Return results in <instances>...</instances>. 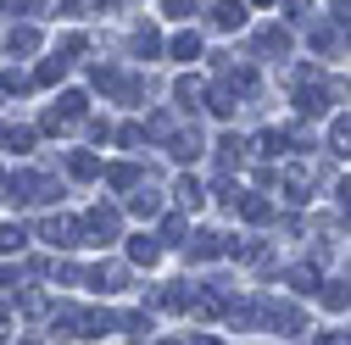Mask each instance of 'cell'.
<instances>
[{
  "label": "cell",
  "mask_w": 351,
  "mask_h": 345,
  "mask_svg": "<svg viewBox=\"0 0 351 345\" xmlns=\"http://www.w3.org/2000/svg\"><path fill=\"white\" fill-rule=\"evenodd\" d=\"M51 334L56 340H90V312L84 307H51Z\"/></svg>",
  "instance_id": "1"
},
{
  "label": "cell",
  "mask_w": 351,
  "mask_h": 345,
  "mask_svg": "<svg viewBox=\"0 0 351 345\" xmlns=\"http://www.w3.org/2000/svg\"><path fill=\"white\" fill-rule=\"evenodd\" d=\"M84 234H90V240H101V245H117V234H123L117 206H95L90 218H84Z\"/></svg>",
  "instance_id": "2"
},
{
  "label": "cell",
  "mask_w": 351,
  "mask_h": 345,
  "mask_svg": "<svg viewBox=\"0 0 351 345\" xmlns=\"http://www.w3.org/2000/svg\"><path fill=\"white\" fill-rule=\"evenodd\" d=\"M39 240H45V245H78V240H84V223H78V218H62V212H51V218L39 223Z\"/></svg>",
  "instance_id": "3"
},
{
  "label": "cell",
  "mask_w": 351,
  "mask_h": 345,
  "mask_svg": "<svg viewBox=\"0 0 351 345\" xmlns=\"http://www.w3.org/2000/svg\"><path fill=\"white\" fill-rule=\"evenodd\" d=\"M128 212H134V218H156V212H162V190L134 184V190H128Z\"/></svg>",
  "instance_id": "4"
},
{
  "label": "cell",
  "mask_w": 351,
  "mask_h": 345,
  "mask_svg": "<svg viewBox=\"0 0 351 345\" xmlns=\"http://www.w3.org/2000/svg\"><path fill=\"white\" fill-rule=\"evenodd\" d=\"M34 51H39V28L34 23H17L6 34V56H34Z\"/></svg>",
  "instance_id": "5"
},
{
  "label": "cell",
  "mask_w": 351,
  "mask_h": 345,
  "mask_svg": "<svg viewBox=\"0 0 351 345\" xmlns=\"http://www.w3.org/2000/svg\"><path fill=\"white\" fill-rule=\"evenodd\" d=\"M173 206H179V212H201V206H206V190L190 179V172H184L179 184H173Z\"/></svg>",
  "instance_id": "6"
},
{
  "label": "cell",
  "mask_w": 351,
  "mask_h": 345,
  "mask_svg": "<svg viewBox=\"0 0 351 345\" xmlns=\"http://www.w3.org/2000/svg\"><path fill=\"white\" fill-rule=\"evenodd\" d=\"M128 262L156 268V262H162V240H151V234H134V240H128Z\"/></svg>",
  "instance_id": "7"
},
{
  "label": "cell",
  "mask_w": 351,
  "mask_h": 345,
  "mask_svg": "<svg viewBox=\"0 0 351 345\" xmlns=\"http://www.w3.org/2000/svg\"><path fill=\"white\" fill-rule=\"evenodd\" d=\"M285 195L301 206V201H313V167H290L285 172Z\"/></svg>",
  "instance_id": "8"
},
{
  "label": "cell",
  "mask_w": 351,
  "mask_h": 345,
  "mask_svg": "<svg viewBox=\"0 0 351 345\" xmlns=\"http://www.w3.org/2000/svg\"><path fill=\"white\" fill-rule=\"evenodd\" d=\"M212 23L223 34H240L245 28V6H240V0H223V6H212Z\"/></svg>",
  "instance_id": "9"
},
{
  "label": "cell",
  "mask_w": 351,
  "mask_h": 345,
  "mask_svg": "<svg viewBox=\"0 0 351 345\" xmlns=\"http://www.w3.org/2000/svg\"><path fill=\"white\" fill-rule=\"evenodd\" d=\"M223 234H212V229H201L195 240H190V256H195V262H212V256H223Z\"/></svg>",
  "instance_id": "10"
},
{
  "label": "cell",
  "mask_w": 351,
  "mask_h": 345,
  "mask_svg": "<svg viewBox=\"0 0 351 345\" xmlns=\"http://www.w3.org/2000/svg\"><path fill=\"white\" fill-rule=\"evenodd\" d=\"M256 51L285 62V56H290V34H285V28H262V34H256Z\"/></svg>",
  "instance_id": "11"
},
{
  "label": "cell",
  "mask_w": 351,
  "mask_h": 345,
  "mask_svg": "<svg viewBox=\"0 0 351 345\" xmlns=\"http://www.w3.org/2000/svg\"><path fill=\"white\" fill-rule=\"evenodd\" d=\"M84 106H90V101H84L78 90H67V95H56V112H51V117L67 128V123H78V117H84Z\"/></svg>",
  "instance_id": "12"
},
{
  "label": "cell",
  "mask_w": 351,
  "mask_h": 345,
  "mask_svg": "<svg viewBox=\"0 0 351 345\" xmlns=\"http://www.w3.org/2000/svg\"><path fill=\"white\" fill-rule=\"evenodd\" d=\"M90 284H106V290H123L128 284V273H123V262H95L90 273H84Z\"/></svg>",
  "instance_id": "13"
},
{
  "label": "cell",
  "mask_w": 351,
  "mask_h": 345,
  "mask_svg": "<svg viewBox=\"0 0 351 345\" xmlns=\"http://www.w3.org/2000/svg\"><path fill=\"white\" fill-rule=\"evenodd\" d=\"M128 51H134L140 62H151V56H162V34H156V28H134V39H128Z\"/></svg>",
  "instance_id": "14"
},
{
  "label": "cell",
  "mask_w": 351,
  "mask_h": 345,
  "mask_svg": "<svg viewBox=\"0 0 351 345\" xmlns=\"http://www.w3.org/2000/svg\"><path fill=\"white\" fill-rule=\"evenodd\" d=\"M268 329H285V334H301V307H268Z\"/></svg>",
  "instance_id": "15"
},
{
  "label": "cell",
  "mask_w": 351,
  "mask_h": 345,
  "mask_svg": "<svg viewBox=\"0 0 351 345\" xmlns=\"http://www.w3.org/2000/svg\"><path fill=\"white\" fill-rule=\"evenodd\" d=\"M140 128H145V140H162V145H173V134H179V123H173L167 112H156V117H145Z\"/></svg>",
  "instance_id": "16"
},
{
  "label": "cell",
  "mask_w": 351,
  "mask_h": 345,
  "mask_svg": "<svg viewBox=\"0 0 351 345\" xmlns=\"http://www.w3.org/2000/svg\"><path fill=\"white\" fill-rule=\"evenodd\" d=\"M318 301L340 312V307H351V284H346V279H329V284H318Z\"/></svg>",
  "instance_id": "17"
},
{
  "label": "cell",
  "mask_w": 351,
  "mask_h": 345,
  "mask_svg": "<svg viewBox=\"0 0 351 345\" xmlns=\"http://www.w3.org/2000/svg\"><path fill=\"white\" fill-rule=\"evenodd\" d=\"M329 156H351V117L329 123Z\"/></svg>",
  "instance_id": "18"
},
{
  "label": "cell",
  "mask_w": 351,
  "mask_h": 345,
  "mask_svg": "<svg viewBox=\"0 0 351 345\" xmlns=\"http://www.w3.org/2000/svg\"><path fill=\"white\" fill-rule=\"evenodd\" d=\"M167 56H173V62H195V56H201V39H195L190 28H184V34H173V45H167Z\"/></svg>",
  "instance_id": "19"
},
{
  "label": "cell",
  "mask_w": 351,
  "mask_h": 345,
  "mask_svg": "<svg viewBox=\"0 0 351 345\" xmlns=\"http://www.w3.org/2000/svg\"><path fill=\"white\" fill-rule=\"evenodd\" d=\"M173 156H179V162H190V156H201V134H195V128H179V134H173V145H167Z\"/></svg>",
  "instance_id": "20"
},
{
  "label": "cell",
  "mask_w": 351,
  "mask_h": 345,
  "mask_svg": "<svg viewBox=\"0 0 351 345\" xmlns=\"http://www.w3.org/2000/svg\"><path fill=\"white\" fill-rule=\"evenodd\" d=\"M285 284H290V290H301V295H318V284H324V279H318V268H290V273H285Z\"/></svg>",
  "instance_id": "21"
},
{
  "label": "cell",
  "mask_w": 351,
  "mask_h": 345,
  "mask_svg": "<svg viewBox=\"0 0 351 345\" xmlns=\"http://www.w3.org/2000/svg\"><path fill=\"white\" fill-rule=\"evenodd\" d=\"M217 162H223V167H240V162H245V140H240V134H223V140H217Z\"/></svg>",
  "instance_id": "22"
},
{
  "label": "cell",
  "mask_w": 351,
  "mask_h": 345,
  "mask_svg": "<svg viewBox=\"0 0 351 345\" xmlns=\"http://www.w3.org/2000/svg\"><path fill=\"white\" fill-rule=\"evenodd\" d=\"M106 184H112V190H134V184H140V167H134V162L106 167Z\"/></svg>",
  "instance_id": "23"
},
{
  "label": "cell",
  "mask_w": 351,
  "mask_h": 345,
  "mask_svg": "<svg viewBox=\"0 0 351 345\" xmlns=\"http://www.w3.org/2000/svg\"><path fill=\"white\" fill-rule=\"evenodd\" d=\"M67 172H73V179H101V162H95L90 151H73V156H67Z\"/></svg>",
  "instance_id": "24"
},
{
  "label": "cell",
  "mask_w": 351,
  "mask_h": 345,
  "mask_svg": "<svg viewBox=\"0 0 351 345\" xmlns=\"http://www.w3.org/2000/svg\"><path fill=\"white\" fill-rule=\"evenodd\" d=\"M201 95H206V90H201V78H179V84H173V101L190 106V112L201 106Z\"/></svg>",
  "instance_id": "25"
},
{
  "label": "cell",
  "mask_w": 351,
  "mask_h": 345,
  "mask_svg": "<svg viewBox=\"0 0 351 345\" xmlns=\"http://www.w3.org/2000/svg\"><path fill=\"white\" fill-rule=\"evenodd\" d=\"M285 145H290V140L279 134V128H262V134L251 140V151H262V156H285Z\"/></svg>",
  "instance_id": "26"
},
{
  "label": "cell",
  "mask_w": 351,
  "mask_h": 345,
  "mask_svg": "<svg viewBox=\"0 0 351 345\" xmlns=\"http://www.w3.org/2000/svg\"><path fill=\"white\" fill-rule=\"evenodd\" d=\"M313 51H318V56H340V51H346V39H340L335 28H313Z\"/></svg>",
  "instance_id": "27"
},
{
  "label": "cell",
  "mask_w": 351,
  "mask_h": 345,
  "mask_svg": "<svg viewBox=\"0 0 351 345\" xmlns=\"http://www.w3.org/2000/svg\"><path fill=\"white\" fill-rule=\"evenodd\" d=\"M240 212H245L251 223H268V218H274V206H268V195H240Z\"/></svg>",
  "instance_id": "28"
},
{
  "label": "cell",
  "mask_w": 351,
  "mask_h": 345,
  "mask_svg": "<svg viewBox=\"0 0 351 345\" xmlns=\"http://www.w3.org/2000/svg\"><path fill=\"white\" fill-rule=\"evenodd\" d=\"M206 106H212V117H234V90H229V84H217V90L206 95Z\"/></svg>",
  "instance_id": "29"
},
{
  "label": "cell",
  "mask_w": 351,
  "mask_h": 345,
  "mask_svg": "<svg viewBox=\"0 0 351 345\" xmlns=\"http://www.w3.org/2000/svg\"><path fill=\"white\" fill-rule=\"evenodd\" d=\"M90 84H95V90H106V95H117V90H123V73H112V67H90Z\"/></svg>",
  "instance_id": "30"
},
{
  "label": "cell",
  "mask_w": 351,
  "mask_h": 345,
  "mask_svg": "<svg viewBox=\"0 0 351 345\" xmlns=\"http://www.w3.org/2000/svg\"><path fill=\"white\" fill-rule=\"evenodd\" d=\"M0 145H6V151H28L34 145V128H0Z\"/></svg>",
  "instance_id": "31"
},
{
  "label": "cell",
  "mask_w": 351,
  "mask_h": 345,
  "mask_svg": "<svg viewBox=\"0 0 351 345\" xmlns=\"http://www.w3.org/2000/svg\"><path fill=\"white\" fill-rule=\"evenodd\" d=\"M23 245H28V234H23L17 223H12V229H0V256H17Z\"/></svg>",
  "instance_id": "32"
},
{
  "label": "cell",
  "mask_w": 351,
  "mask_h": 345,
  "mask_svg": "<svg viewBox=\"0 0 351 345\" xmlns=\"http://www.w3.org/2000/svg\"><path fill=\"white\" fill-rule=\"evenodd\" d=\"M62 78H67V62H62V56H51L45 67L34 73V84H62Z\"/></svg>",
  "instance_id": "33"
},
{
  "label": "cell",
  "mask_w": 351,
  "mask_h": 345,
  "mask_svg": "<svg viewBox=\"0 0 351 345\" xmlns=\"http://www.w3.org/2000/svg\"><path fill=\"white\" fill-rule=\"evenodd\" d=\"M117 140H123L128 151H140V145H145V128H140V123H123V128H117Z\"/></svg>",
  "instance_id": "34"
},
{
  "label": "cell",
  "mask_w": 351,
  "mask_h": 345,
  "mask_svg": "<svg viewBox=\"0 0 351 345\" xmlns=\"http://www.w3.org/2000/svg\"><path fill=\"white\" fill-rule=\"evenodd\" d=\"M17 307H23V312H34V318H39V312H51V307H45V295H34V290H23V295H17Z\"/></svg>",
  "instance_id": "35"
},
{
  "label": "cell",
  "mask_w": 351,
  "mask_h": 345,
  "mask_svg": "<svg viewBox=\"0 0 351 345\" xmlns=\"http://www.w3.org/2000/svg\"><path fill=\"white\" fill-rule=\"evenodd\" d=\"M51 273H56V279H62V284H78V279H84V268H78V262H56V268H51Z\"/></svg>",
  "instance_id": "36"
},
{
  "label": "cell",
  "mask_w": 351,
  "mask_h": 345,
  "mask_svg": "<svg viewBox=\"0 0 351 345\" xmlns=\"http://www.w3.org/2000/svg\"><path fill=\"white\" fill-rule=\"evenodd\" d=\"M162 12H167V17H190L195 0H162Z\"/></svg>",
  "instance_id": "37"
},
{
  "label": "cell",
  "mask_w": 351,
  "mask_h": 345,
  "mask_svg": "<svg viewBox=\"0 0 351 345\" xmlns=\"http://www.w3.org/2000/svg\"><path fill=\"white\" fill-rule=\"evenodd\" d=\"M162 234H167V240H184L190 229H184V218H167V223H162Z\"/></svg>",
  "instance_id": "38"
},
{
  "label": "cell",
  "mask_w": 351,
  "mask_h": 345,
  "mask_svg": "<svg viewBox=\"0 0 351 345\" xmlns=\"http://www.w3.org/2000/svg\"><path fill=\"white\" fill-rule=\"evenodd\" d=\"M329 17H335V23H346V28H351V0H335V6H329Z\"/></svg>",
  "instance_id": "39"
},
{
  "label": "cell",
  "mask_w": 351,
  "mask_h": 345,
  "mask_svg": "<svg viewBox=\"0 0 351 345\" xmlns=\"http://www.w3.org/2000/svg\"><path fill=\"white\" fill-rule=\"evenodd\" d=\"M90 6H95V0H62V12H67V17H84Z\"/></svg>",
  "instance_id": "40"
},
{
  "label": "cell",
  "mask_w": 351,
  "mask_h": 345,
  "mask_svg": "<svg viewBox=\"0 0 351 345\" xmlns=\"http://www.w3.org/2000/svg\"><path fill=\"white\" fill-rule=\"evenodd\" d=\"M12 340V307H0V345Z\"/></svg>",
  "instance_id": "41"
},
{
  "label": "cell",
  "mask_w": 351,
  "mask_h": 345,
  "mask_svg": "<svg viewBox=\"0 0 351 345\" xmlns=\"http://www.w3.org/2000/svg\"><path fill=\"white\" fill-rule=\"evenodd\" d=\"M285 6V17H306V0H279Z\"/></svg>",
  "instance_id": "42"
},
{
  "label": "cell",
  "mask_w": 351,
  "mask_h": 345,
  "mask_svg": "<svg viewBox=\"0 0 351 345\" xmlns=\"http://www.w3.org/2000/svg\"><path fill=\"white\" fill-rule=\"evenodd\" d=\"M313 345H351V334H318Z\"/></svg>",
  "instance_id": "43"
},
{
  "label": "cell",
  "mask_w": 351,
  "mask_h": 345,
  "mask_svg": "<svg viewBox=\"0 0 351 345\" xmlns=\"http://www.w3.org/2000/svg\"><path fill=\"white\" fill-rule=\"evenodd\" d=\"M0 290H17V268H0Z\"/></svg>",
  "instance_id": "44"
},
{
  "label": "cell",
  "mask_w": 351,
  "mask_h": 345,
  "mask_svg": "<svg viewBox=\"0 0 351 345\" xmlns=\"http://www.w3.org/2000/svg\"><path fill=\"white\" fill-rule=\"evenodd\" d=\"M12 12H39V0H12Z\"/></svg>",
  "instance_id": "45"
},
{
  "label": "cell",
  "mask_w": 351,
  "mask_h": 345,
  "mask_svg": "<svg viewBox=\"0 0 351 345\" xmlns=\"http://www.w3.org/2000/svg\"><path fill=\"white\" fill-rule=\"evenodd\" d=\"M195 345H217V340H212V334H195Z\"/></svg>",
  "instance_id": "46"
},
{
  "label": "cell",
  "mask_w": 351,
  "mask_h": 345,
  "mask_svg": "<svg viewBox=\"0 0 351 345\" xmlns=\"http://www.w3.org/2000/svg\"><path fill=\"white\" fill-rule=\"evenodd\" d=\"M340 195H346V206H351V184H340Z\"/></svg>",
  "instance_id": "47"
},
{
  "label": "cell",
  "mask_w": 351,
  "mask_h": 345,
  "mask_svg": "<svg viewBox=\"0 0 351 345\" xmlns=\"http://www.w3.org/2000/svg\"><path fill=\"white\" fill-rule=\"evenodd\" d=\"M256 6H274V0H256Z\"/></svg>",
  "instance_id": "48"
}]
</instances>
